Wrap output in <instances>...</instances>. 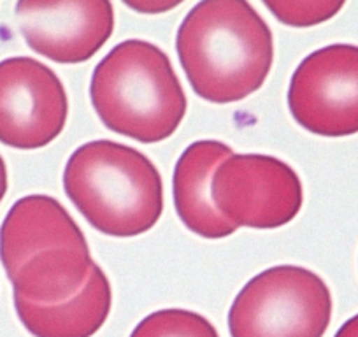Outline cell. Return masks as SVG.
I'll return each instance as SVG.
<instances>
[{
    "label": "cell",
    "instance_id": "obj_8",
    "mask_svg": "<svg viewBox=\"0 0 358 337\" xmlns=\"http://www.w3.org/2000/svg\"><path fill=\"white\" fill-rule=\"evenodd\" d=\"M67 116V92L48 65L30 57L0 62V143L39 150L64 132Z\"/></svg>",
    "mask_w": 358,
    "mask_h": 337
},
{
    "label": "cell",
    "instance_id": "obj_14",
    "mask_svg": "<svg viewBox=\"0 0 358 337\" xmlns=\"http://www.w3.org/2000/svg\"><path fill=\"white\" fill-rule=\"evenodd\" d=\"M181 4V0L176 2H167V0H137V2H127L130 9L137 13H144V15H158V13L171 11V9L178 8Z\"/></svg>",
    "mask_w": 358,
    "mask_h": 337
},
{
    "label": "cell",
    "instance_id": "obj_3",
    "mask_svg": "<svg viewBox=\"0 0 358 337\" xmlns=\"http://www.w3.org/2000/svg\"><path fill=\"white\" fill-rule=\"evenodd\" d=\"M64 190L90 225L111 237L141 236L164 211L162 176L153 162L113 141H92L71 155Z\"/></svg>",
    "mask_w": 358,
    "mask_h": 337
},
{
    "label": "cell",
    "instance_id": "obj_15",
    "mask_svg": "<svg viewBox=\"0 0 358 337\" xmlns=\"http://www.w3.org/2000/svg\"><path fill=\"white\" fill-rule=\"evenodd\" d=\"M336 337H358V315L348 320V322L337 330Z\"/></svg>",
    "mask_w": 358,
    "mask_h": 337
},
{
    "label": "cell",
    "instance_id": "obj_5",
    "mask_svg": "<svg viewBox=\"0 0 358 337\" xmlns=\"http://www.w3.org/2000/svg\"><path fill=\"white\" fill-rule=\"evenodd\" d=\"M332 318L325 281L299 266H278L251 278L229 311L232 337H323Z\"/></svg>",
    "mask_w": 358,
    "mask_h": 337
},
{
    "label": "cell",
    "instance_id": "obj_2",
    "mask_svg": "<svg viewBox=\"0 0 358 337\" xmlns=\"http://www.w3.org/2000/svg\"><path fill=\"white\" fill-rule=\"evenodd\" d=\"M0 262L15 297L58 304L74 297L94 266L85 234L50 195L16 202L0 227Z\"/></svg>",
    "mask_w": 358,
    "mask_h": 337
},
{
    "label": "cell",
    "instance_id": "obj_7",
    "mask_svg": "<svg viewBox=\"0 0 358 337\" xmlns=\"http://www.w3.org/2000/svg\"><path fill=\"white\" fill-rule=\"evenodd\" d=\"M288 108L316 136L358 134V46L332 44L306 57L292 76Z\"/></svg>",
    "mask_w": 358,
    "mask_h": 337
},
{
    "label": "cell",
    "instance_id": "obj_11",
    "mask_svg": "<svg viewBox=\"0 0 358 337\" xmlns=\"http://www.w3.org/2000/svg\"><path fill=\"white\" fill-rule=\"evenodd\" d=\"M111 283L94 264L88 280L74 297L58 304H37L15 297L16 315L34 337H92L109 318Z\"/></svg>",
    "mask_w": 358,
    "mask_h": 337
},
{
    "label": "cell",
    "instance_id": "obj_10",
    "mask_svg": "<svg viewBox=\"0 0 358 337\" xmlns=\"http://www.w3.org/2000/svg\"><path fill=\"white\" fill-rule=\"evenodd\" d=\"M232 155V148L220 141H197L176 164L172 180L176 211L190 232L204 239H223L239 229L223 218L211 197L213 174Z\"/></svg>",
    "mask_w": 358,
    "mask_h": 337
},
{
    "label": "cell",
    "instance_id": "obj_16",
    "mask_svg": "<svg viewBox=\"0 0 358 337\" xmlns=\"http://www.w3.org/2000/svg\"><path fill=\"white\" fill-rule=\"evenodd\" d=\"M8 194V167H6L4 158L0 157V202Z\"/></svg>",
    "mask_w": 358,
    "mask_h": 337
},
{
    "label": "cell",
    "instance_id": "obj_1",
    "mask_svg": "<svg viewBox=\"0 0 358 337\" xmlns=\"http://www.w3.org/2000/svg\"><path fill=\"white\" fill-rule=\"evenodd\" d=\"M179 62L201 99L230 104L264 87L274 62L273 32L243 0H206L176 37Z\"/></svg>",
    "mask_w": 358,
    "mask_h": 337
},
{
    "label": "cell",
    "instance_id": "obj_4",
    "mask_svg": "<svg viewBox=\"0 0 358 337\" xmlns=\"http://www.w3.org/2000/svg\"><path fill=\"white\" fill-rule=\"evenodd\" d=\"M90 97L109 130L144 144L169 139L188 106L167 55L139 39L113 48L95 67Z\"/></svg>",
    "mask_w": 358,
    "mask_h": 337
},
{
    "label": "cell",
    "instance_id": "obj_12",
    "mask_svg": "<svg viewBox=\"0 0 358 337\" xmlns=\"http://www.w3.org/2000/svg\"><path fill=\"white\" fill-rule=\"evenodd\" d=\"M130 337H220L208 318L187 309H162L137 323Z\"/></svg>",
    "mask_w": 358,
    "mask_h": 337
},
{
    "label": "cell",
    "instance_id": "obj_6",
    "mask_svg": "<svg viewBox=\"0 0 358 337\" xmlns=\"http://www.w3.org/2000/svg\"><path fill=\"white\" fill-rule=\"evenodd\" d=\"M216 209L236 227L280 229L304 202L301 178L285 162L268 155H232L213 174Z\"/></svg>",
    "mask_w": 358,
    "mask_h": 337
},
{
    "label": "cell",
    "instance_id": "obj_9",
    "mask_svg": "<svg viewBox=\"0 0 358 337\" xmlns=\"http://www.w3.org/2000/svg\"><path fill=\"white\" fill-rule=\"evenodd\" d=\"M27 44L58 64H81L104 48L115 30V9L106 0H64L16 4Z\"/></svg>",
    "mask_w": 358,
    "mask_h": 337
},
{
    "label": "cell",
    "instance_id": "obj_13",
    "mask_svg": "<svg viewBox=\"0 0 358 337\" xmlns=\"http://www.w3.org/2000/svg\"><path fill=\"white\" fill-rule=\"evenodd\" d=\"M265 8L273 13L281 23L288 27H313L334 18L344 2H334V0H274L265 2Z\"/></svg>",
    "mask_w": 358,
    "mask_h": 337
}]
</instances>
